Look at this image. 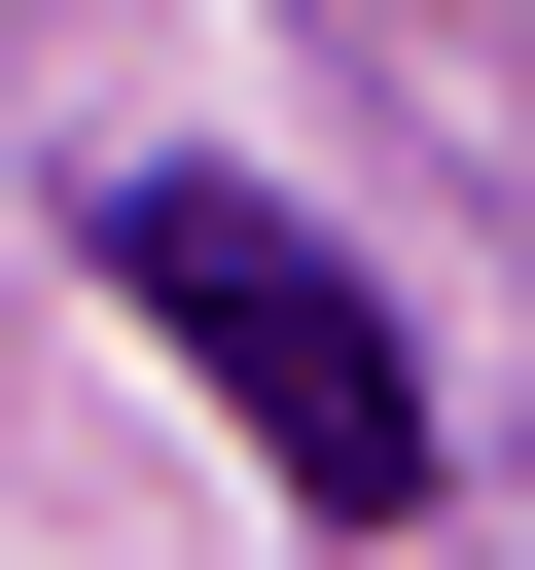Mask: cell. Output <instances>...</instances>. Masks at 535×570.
<instances>
[{
  "mask_svg": "<svg viewBox=\"0 0 535 570\" xmlns=\"http://www.w3.org/2000/svg\"><path fill=\"white\" fill-rule=\"evenodd\" d=\"M107 285L178 321V392H214L321 534H392V499H428V356H392V285H357L285 178H143V214H107Z\"/></svg>",
  "mask_w": 535,
  "mask_h": 570,
  "instance_id": "cell-1",
  "label": "cell"
}]
</instances>
